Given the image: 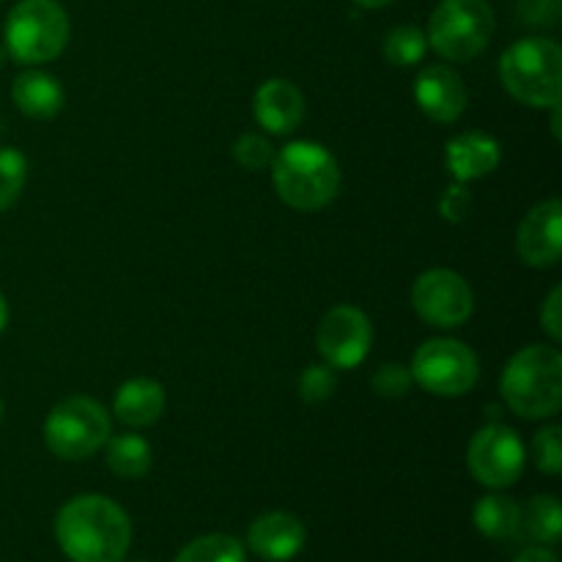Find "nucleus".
<instances>
[{"instance_id":"dca6fc26","label":"nucleus","mask_w":562,"mask_h":562,"mask_svg":"<svg viewBox=\"0 0 562 562\" xmlns=\"http://www.w3.org/2000/svg\"><path fill=\"white\" fill-rule=\"evenodd\" d=\"M499 159H503V146L497 137L486 132H461L445 146V165L459 184H470L488 176L497 170Z\"/></svg>"},{"instance_id":"9b49d317","label":"nucleus","mask_w":562,"mask_h":562,"mask_svg":"<svg viewBox=\"0 0 562 562\" xmlns=\"http://www.w3.org/2000/svg\"><path fill=\"white\" fill-rule=\"evenodd\" d=\"M373 344L371 318L355 305H338L316 329V349L329 368L355 371Z\"/></svg>"},{"instance_id":"2eb2a0df","label":"nucleus","mask_w":562,"mask_h":562,"mask_svg":"<svg viewBox=\"0 0 562 562\" xmlns=\"http://www.w3.org/2000/svg\"><path fill=\"white\" fill-rule=\"evenodd\" d=\"M305 525L294 514L285 510H269L258 516L247 530V543L261 560L289 562L305 547Z\"/></svg>"},{"instance_id":"aec40b11","label":"nucleus","mask_w":562,"mask_h":562,"mask_svg":"<svg viewBox=\"0 0 562 562\" xmlns=\"http://www.w3.org/2000/svg\"><path fill=\"white\" fill-rule=\"evenodd\" d=\"M562 536V508L558 497L541 494L521 508V538L538 547H554Z\"/></svg>"},{"instance_id":"bb28decb","label":"nucleus","mask_w":562,"mask_h":562,"mask_svg":"<svg viewBox=\"0 0 562 562\" xmlns=\"http://www.w3.org/2000/svg\"><path fill=\"white\" fill-rule=\"evenodd\" d=\"M234 157L245 170H267L274 159V148L263 135L247 132L234 143Z\"/></svg>"},{"instance_id":"2f4dec72","label":"nucleus","mask_w":562,"mask_h":562,"mask_svg":"<svg viewBox=\"0 0 562 562\" xmlns=\"http://www.w3.org/2000/svg\"><path fill=\"white\" fill-rule=\"evenodd\" d=\"M514 562H560V560H558V554L552 552V549L538 547V543H536V547L521 549V552L514 558Z\"/></svg>"},{"instance_id":"e433bc0d","label":"nucleus","mask_w":562,"mask_h":562,"mask_svg":"<svg viewBox=\"0 0 562 562\" xmlns=\"http://www.w3.org/2000/svg\"><path fill=\"white\" fill-rule=\"evenodd\" d=\"M0 135H3V121H0Z\"/></svg>"},{"instance_id":"a211bd4d","label":"nucleus","mask_w":562,"mask_h":562,"mask_svg":"<svg viewBox=\"0 0 562 562\" xmlns=\"http://www.w3.org/2000/svg\"><path fill=\"white\" fill-rule=\"evenodd\" d=\"M11 99H14L16 110L27 119L47 121L64 110L66 93L58 77L47 75V71H22L11 86Z\"/></svg>"},{"instance_id":"39448f33","label":"nucleus","mask_w":562,"mask_h":562,"mask_svg":"<svg viewBox=\"0 0 562 562\" xmlns=\"http://www.w3.org/2000/svg\"><path fill=\"white\" fill-rule=\"evenodd\" d=\"M3 38L16 64H49L69 44V16L58 0H20L9 11Z\"/></svg>"},{"instance_id":"20e7f679","label":"nucleus","mask_w":562,"mask_h":562,"mask_svg":"<svg viewBox=\"0 0 562 562\" xmlns=\"http://www.w3.org/2000/svg\"><path fill=\"white\" fill-rule=\"evenodd\" d=\"M503 86L516 102L536 110L560 104L562 97V49L554 38L527 36L510 44L499 60Z\"/></svg>"},{"instance_id":"c85d7f7f","label":"nucleus","mask_w":562,"mask_h":562,"mask_svg":"<svg viewBox=\"0 0 562 562\" xmlns=\"http://www.w3.org/2000/svg\"><path fill=\"white\" fill-rule=\"evenodd\" d=\"M516 11L527 25L554 27L562 14V0H516Z\"/></svg>"},{"instance_id":"c756f323","label":"nucleus","mask_w":562,"mask_h":562,"mask_svg":"<svg viewBox=\"0 0 562 562\" xmlns=\"http://www.w3.org/2000/svg\"><path fill=\"white\" fill-rule=\"evenodd\" d=\"M472 209V195L464 184H453L442 192L439 198V214H442L448 223H464L467 214Z\"/></svg>"},{"instance_id":"7ed1b4c3","label":"nucleus","mask_w":562,"mask_h":562,"mask_svg":"<svg viewBox=\"0 0 562 562\" xmlns=\"http://www.w3.org/2000/svg\"><path fill=\"white\" fill-rule=\"evenodd\" d=\"M503 398L525 420H547L562 406V355L554 346H527L503 371Z\"/></svg>"},{"instance_id":"f704fd0d","label":"nucleus","mask_w":562,"mask_h":562,"mask_svg":"<svg viewBox=\"0 0 562 562\" xmlns=\"http://www.w3.org/2000/svg\"><path fill=\"white\" fill-rule=\"evenodd\" d=\"M5 58H9V53H5V49H3V47H0V66H3V64H5Z\"/></svg>"},{"instance_id":"0eeeda50","label":"nucleus","mask_w":562,"mask_h":562,"mask_svg":"<svg viewBox=\"0 0 562 562\" xmlns=\"http://www.w3.org/2000/svg\"><path fill=\"white\" fill-rule=\"evenodd\" d=\"M113 423L99 401L86 395H71L53 406L44 420V442L49 453L64 461L91 459L108 445Z\"/></svg>"},{"instance_id":"f8f14e48","label":"nucleus","mask_w":562,"mask_h":562,"mask_svg":"<svg viewBox=\"0 0 562 562\" xmlns=\"http://www.w3.org/2000/svg\"><path fill=\"white\" fill-rule=\"evenodd\" d=\"M516 252L532 269H552L562 256V203L558 198L536 203L516 231Z\"/></svg>"},{"instance_id":"6ab92c4d","label":"nucleus","mask_w":562,"mask_h":562,"mask_svg":"<svg viewBox=\"0 0 562 562\" xmlns=\"http://www.w3.org/2000/svg\"><path fill=\"white\" fill-rule=\"evenodd\" d=\"M472 521L492 541H519L521 538V505L503 494H486L477 499Z\"/></svg>"},{"instance_id":"4be33fe9","label":"nucleus","mask_w":562,"mask_h":562,"mask_svg":"<svg viewBox=\"0 0 562 562\" xmlns=\"http://www.w3.org/2000/svg\"><path fill=\"white\" fill-rule=\"evenodd\" d=\"M176 562H247L245 547L236 538L212 532L187 543Z\"/></svg>"},{"instance_id":"9d476101","label":"nucleus","mask_w":562,"mask_h":562,"mask_svg":"<svg viewBox=\"0 0 562 562\" xmlns=\"http://www.w3.org/2000/svg\"><path fill=\"white\" fill-rule=\"evenodd\" d=\"M412 307L431 327L453 329L470 322L475 294L453 269H428L412 285Z\"/></svg>"},{"instance_id":"b1692460","label":"nucleus","mask_w":562,"mask_h":562,"mask_svg":"<svg viewBox=\"0 0 562 562\" xmlns=\"http://www.w3.org/2000/svg\"><path fill=\"white\" fill-rule=\"evenodd\" d=\"M27 181V159L16 148H0V212L14 206Z\"/></svg>"},{"instance_id":"6e6552de","label":"nucleus","mask_w":562,"mask_h":562,"mask_svg":"<svg viewBox=\"0 0 562 562\" xmlns=\"http://www.w3.org/2000/svg\"><path fill=\"white\" fill-rule=\"evenodd\" d=\"M412 382L439 398H461L470 393L481 376L475 351L453 338L426 340L412 360Z\"/></svg>"},{"instance_id":"393cba45","label":"nucleus","mask_w":562,"mask_h":562,"mask_svg":"<svg viewBox=\"0 0 562 562\" xmlns=\"http://www.w3.org/2000/svg\"><path fill=\"white\" fill-rule=\"evenodd\" d=\"M300 398L307 404H324V401L333 398L335 387H338V376H335V368L324 366H307L300 376Z\"/></svg>"},{"instance_id":"f257e3e1","label":"nucleus","mask_w":562,"mask_h":562,"mask_svg":"<svg viewBox=\"0 0 562 562\" xmlns=\"http://www.w3.org/2000/svg\"><path fill=\"white\" fill-rule=\"evenodd\" d=\"M55 541L71 562H121L130 552L132 521L102 494H80L55 516Z\"/></svg>"},{"instance_id":"5701e85b","label":"nucleus","mask_w":562,"mask_h":562,"mask_svg":"<svg viewBox=\"0 0 562 562\" xmlns=\"http://www.w3.org/2000/svg\"><path fill=\"white\" fill-rule=\"evenodd\" d=\"M428 38L420 27L415 25H398L384 36L382 55L393 66H415L426 58Z\"/></svg>"},{"instance_id":"a878e982","label":"nucleus","mask_w":562,"mask_h":562,"mask_svg":"<svg viewBox=\"0 0 562 562\" xmlns=\"http://www.w3.org/2000/svg\"><path fill=\"white\" fill-rule=\"evenodd\" d=\"M532 459L536 467L547 475H560L562 472V428L547 426L536 434L532 439Z\"/></svg>"},{"instance_id":"ddd939ff","label":"nucleus","mask_w":562,"mask_h":562,"mask_svg":"<svg viewBox=\"0 0 562 562\" xmlns=\"http://www.w3.org/2000/svg\"><path fill=\"white\" fill-rule=\"evenodd\" d=\"M415 99L423 113L437 124H453L467 110V86L453 66L434 64L417 75Z\"/></svg>"},{"instance_id":"cd10ccee","label":"nucleus","mask_w":562,"mask_h":562,"mask_svg":"<svg viewBox=\"0 0 562 562\" xmlns=\"http://www.w3.org/2000/svg\"><path fill=\"white\" fill-rule=\"evenodd\" d=\"M371 387L382 398H404L412 387V371L401 362H387V366L373 373Z\"/></svg>"},{"instance_id":"f3484780","label":"nucleus","mask_w":562,"mask_h":562,"mask_svg":"<svg viewBox=\"0 0 562 562\" xmlns=\"http://www.w3.org/2000/svg\"><path fill=\"white\" fill-rule=\"evenodd\" d=\"M165 387L157 379L137 376L130 379L119 387L113 401L115 420L124 423L126 428H146L162 417L165 412Z\"/></svg>"},{"instance_id":"473e14b6","label":"nucleus","mask_w":562,"mask_h":562,"mask_svg":"<svg viewBox=\"0 0 562 562\" xmlns=\"http://www.w3.org/2000/svg\"><path fill=\"white\" fill-rule=\"evenodd\" d=\"M5 324H9V302H5V296L0 294V333L5 329Z\"/></svg>"},{"instance_id":"1a4fd4ad","label":"nucleus","mask_w":562,"mask_h":562,"mask_svg":"<svg viewBox=\"0 0 562 562\" xmlns=\"http://www.w3.org/2000/svg\"><path fill=\"white\" fill-rule=\"evenodd\" d=\"M527 453L519 434L503 423H488L467 448V470L481 486L486 488H508L525 475Z\"/></svg>"},{"instance_id":"f03ea898","label":"nucleus","mask_w":562,"mask_h":562,"mask_svg":"<svg viewBox=\"0 0 562 562\" xmlns=\"http://www.w3.org/2000/svg\"><path fill=\"white\" fill-rule=\"evenodd\" d=\"M272 184L285 206L296 212L327 209L340 192V165L327 146L294 140L272 159Z\"/></svg>"},{"instance_id":"c9c22d12","label":"nucleus","mask_w":562,"mask_h":562,"mask_svg":"<svg viewBox=\"0 0 562 562\" xmlns=\"http://www.w3.org/2000/svg\"><path fill=\"white\" fill-rule=\"evenodd\" d=\"M3 412H5L3 409V401H0V423H3Z\"/></svg>"},{"instance_id":"423d86ee","label":"nucleus","mask_w":562,"mask_h":562,"mask_svg":"<svg viewBox=\"0 0 562 562\" xmlns=\"http://www.w3.org/2000/svg\"><path fill=\"white\" fill-rule=\"evenodd\" d=\"M494 11L488 0H442L428 20V47L445 60L467 64L492 44Z\"/></svg>"},{"instance_id":"7c9ffc66","label":"nucleus","mask_w":562,"mask_h":562,"mask_svg":"<svg viewBox=\"0 0 562 562\" xmlns=\"http://www.w3.org/2000/svg\"><path fill=\"white\" fill-rule=\"evenodd\" d=\"M541 324L549 333V338L560 340L562 338V289H552V294L547 296L541 307Z\"/></svg>"},{"instance_id":"412c9836","label":"nucleus","mask_w":562,"mask_h":562,"mask_svg":"<svg viewBox=\"0 0 562 562\" xmlns=\"http://www.w3.org/2000/svg\"><path fill=\"white\" fill-rule=\"evenodd\" d=\"M108 467L113 475L137 481L151 470V445L137 434H119L108 439Z\"/></svg>"},{"instance_id":"72a5a7b5","label":"nucleus","mask_w":562,"mask_h":562,"mask_svg":"<svg viewBox=\"0 0 562 562\" xmlns=\"http://www.w3.org/2000/svg\"><path fill=\"white\" fill-rule=\"evenodd\" d=\"M357 5H362V9H384V5H390L393 0H355Z\"/></svg>"},{"instance_id":"4468645a","label":"nucleus","mask_w":562,"mask_h":562,"mask_svg":"<svg viewBox=\"0 0 562 562\" xmlns=\"http://www.w3.org/2000/svg\"><path fill=\"white\" fill-rule=\"evenodd\" d=\"M252 113L269 135H291L305 119V97L291 80L272 77L252 97Z\"/></svg>"}]
</instances>
